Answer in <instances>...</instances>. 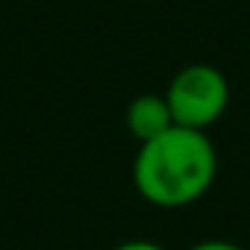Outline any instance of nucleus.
<instances>
[{
	"instance_id": "39448f33",
	"label": "nucleus",
	"mask_w": 250,
	"mask_h": 250,
	"mask_svg": "<svg viewBox=\"0 0 250 250\" xmlns=\"http://www.w3.org/2000/svg\"><path fill=\"white\" fill-rule=\"evenodd\" d=\"M115 250H168V247H162V244H156V241H147V238H133V241L118 244Z\"/></svg>"
},
{
	"instance_id": "20e7f679",
	"label": "nucleus",
	"mask_w": 250,
	"mask_h": 250,
	"mask_svg": "<svg viewBox=\"0 0 250 250\" xmlns=\"http://www.w3.org/2000/svg\"><path fill=\"white\" fill-rule=\"evenodd\" d=\"M188 250H244V247L235 244V241H227V238H206V241L191 244Z\"/></svg>"
},
{
	"instance_id": "f03ea898",
	"label": "nucleus",
	"mask_w": 250,
	"mask_h": 250,
	"mask_svg": "<svg viewBox=\"0 0 250 250\" xmlns=\"http://www.w3.org/2000/svg\"><path fill=\"white\" fill-rule=\"evenodd\" d=\"M165 100L177 127L206 133L229 109V80L209 62H191L171 77Z\"/></svg>"
},
{
	"instance_id": "7ed1b4c3",
	"label": "nucleus",
	"mask_w": 250,
	"mask_h": 250,
	"mask_svg": "<svg viewBox=\"0 0 250 250\" xmlns=\"http://www.w3.org/2000/svg\"><path fill=\"white\" fill-rule=\"evenodd\" d=\"M124 124H127V133L139 145H145V142H150L174 127V115L168 109L165 94H139L127 103Z\"/></svg>"
},
{
	"instance_id": "f257e3e1",
	"label": "nucleus",
	"mask_w": 250,
	"mask_h": 250,
	"mask_svg": "<svg viewBox=\"0 0 250 250\" xmlns=\"http://www.w3.org/2000/svg\"><path fill=\"white\" fill-rule=\"evenodd\" d=\"M218 177V150L200 130L174 127L139 145L133 159V186L156 209H183L197 203Z\"/></svg>"
}]
</instances>
